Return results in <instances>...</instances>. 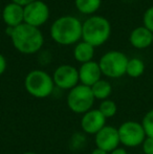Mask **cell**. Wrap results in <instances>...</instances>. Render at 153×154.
I'll return each mask as SVG.
<instances>
[{"label":"cell","mask_w":153,"mask_h":154,"mask_svg":"<svg viewBox=\"0 0 153 154\" xmlns=\"http://www.w3.org/2000/svg\"><path fill=\"white\" fill-rule=\"evenodd\" d=\"M11 39L15 48L24 55L37 53L44 42V38L40 29L26 23H22L15 27Z\"/></svg>","instance_id":"1"},{"label":"cell","mask_w":153,"mask_h":154,"mask_svg":"<svg viewBox=\"0 0 153 154\" xmlns=\"http://www.w3.org/2000/svg\"><path fill=\"white\" fill-rule=\"evenodd\" d=\"M82 27L83 23L76 17L63 16L51 24L50 36L58 44H75L82 38Z\"/></svg>","instance_id":"2"},{"label":"cell","mask_w":153,"mask_h":154,"mask_svg":"<svg viewBox=\"0 0 153 154\" xmlns=\"http://www.w3.org/2000/svg\"><path fill=\"white\" fill-rule=\"evenodd\" d=\"M111 34L110 22L102 16H91L83 22L82 38L93 47L101 46L109 39Z\"/></svg>","instance_id":"3"},{"label":"cell","mask_w":153,"mask_h":154,"mask_svg":"<svg viewBox=\"0 0 153 154\" xmlns=\"http://www.w3.org/2000/svg\"><path fill=\"white\" fill-rule=\"evenodd\" d=\"M24 87L32 97L37 99H45L53 93L55 83L53 77H50L46 71L35 69L26 75Z\"/></svg>","instance_id":"4"},{"label":"cell","mask_w":153,"mask_h":154,"mask_svg":"<svg viewBox=\"0 0 153 154\" xmlns=\"http://www.w3.org/2000/svg\"><path fill=\"white\" fill-rule=\"evenodd\" d=\"M128 61L129 59L124 53L111 51L102 56L99 65H100L102 75L111 79H118L126 75Z\"/></svg>","instance_id":"5"},{"label":"cell","mask_w":153,"mask_h":154,"mask_svg":"<svg viewBox=\"0 0 153 154\" xmlns=\"http://www.w3.org/2000/svg\"><path fill=\"white\" fill-rule=\"evenodd\" d=\"M94 97L91 88L79 84L67 94V106L72 112L77 114H84L91 110L94 103Z\"/></svg>","instance_id":"6"},{"label":"cell","mask_w":153,"mask_h":154,"mask_svg":"<svg viewBox=\"0 0 153 154\" xmlns=\"http://www.w3.org/2000/svg\"><path fill=\"white\" fill-rule=\"evenodd\" d=\"M120 142L127 148H135L142 146L145 138L147 137L142 123L135 121L124 122L118 128Z\"/></svg>","instance_id":"7"},{"label":"cell","mask_w":153,"mask_h":154,"mask_svg":"<svg viewBox=\"0 0 153 154\" xmlns=\"http://www.w3.org/2000/svg\"><path fill=\"white\" fill-rule=\"evenodd\" d=\"M55 86L64 90H72L79 85V70L72 65H60L53 75Z\"/></svg>","instance_id":"8"},{"label":"cell","mask_w":153,"mask_h":154,"mask_svg":"<svg viewBox=\"0 0 153 154\" xmlns=\"http://www.w3.org/2000/svg\"><path fill=\"white\" fill-rule=\"evenodd\" d=\"M49 18V8L45 2L36 0L24 8V23L38 27L43 25Z\"/></svg>","instance_id":"9"},{"label":"cell","mask_w":153,"mask_h":154,"mask_svg":"<svg viewBox=\"0 0 153 154\" xmlns=\"http://www.w3.org/2000/svg\"><path fill=\"white\" fill-rule=\"evenodd\" d=\"M94 143L96 148L110 153L121 144L118 128L106 125L94 135Z\"/></svg>","instance_id":"10"},{"label":"cell","mask_w":153,"mask_h":154,"mask_svg":"<svg viewBox=\"0 0 153 154\" xmlns=\"http://www.w3.org/2000/svg\"><path fill=\"white\" fill-rule=\"evenodd\" d=\"M106 126V119L99 109H91L83 114L81 119V128L85 133L96 135Z\"/></svg>","instance_id":"11"},{"label":"cell","mask_w":153,"mask_h":154,"mask_svg":"<svg viewBox=\"0 0 153 154\" xmlns=\"http://www.w3.org/2000/svg\"><path fill=\"white\" fill-rule=\"evenodd\" d=\"M102 71L98 62L90 61L81 65L79 69V79L82 85L91 87L101 80Z\"/></svg>","instance_id":"12"},{"label":"cell","mask_w":153,"mask_h":154,"mask_svg":"<svg viewBox=\"0 0 153 154\" xmlns=\"http://www.w3.org/2000/svg\"><path fill=\"white\" fill-rule=\"evenodd\" d=\"M1 16L6 26L17 27L24 23V8L11 2L4 6Z\"/></svg>","instance_id":"13"},{"label":"cell","mask_w":153,"mask_h":154,"mask_svg":"<svg viewBox=\"0 0 153 154\" xmlns=\"http://www.w3.org/2000/svg\"><path fill=\"white\" fill-rule=\"evenodd\" d=\"M152 36L153 32L146 29L145 26H139L131 32L129 41L134 48L145 49L152 45Z\"/></svg>","instance_id":"14"},{"label":"cell","mask_w":153,"mask_h":154,"mask_svg":"<svg viewBox=\"0 0 153 154\" xmlns=\"http://www.w3.org/2000/svg\"><path fill=\"white\" fill-rule=\"evenodd\" d=\"M94 55V47L90 45L89 43L82 41V42L78 43L74 49V57L78 62L82 63H87L92 61V58Z\"/></svg>","instance_id":"15"},{"label":"cell","mask_w":153,"mask_h":154,"mask_svg":"<svg viewBox=\"0 0 153 154\" xmlns=\"http://www.w3.org/2000/svg\"><path fill=\"white\" fill-rule=\"evenodd\" d=\"M91 91L93 93V97L96 100H101V101H104L107 100L110 97L111 92H112V86L106 80H102L96 82L94 85H92Z\"/></svg>","instance_id":"16"},{"label":"cell","mask_w":153,"mask_h":154,"mask_svg":"<svg viewBox=\"0 0 153 154\" xmlns=\"http://www.w3.org/2000/svg\"><path fill=\"white\" fill-rule=\"evenodd\" d=\"M102 0H75L78 11L82 14H93L100 8Z\"/></svg>","instance_id":"17"},{"label":"cell","mask_w":153,"mask_h":154,"mask_svg":"<svg viewBox=\"0 0 153 154\" xmlns=\"http://www.w3.org/2000/svg\"><path fill=\"white\" fill-rule=\"evenodd\" d=\"M145 71V63L139 58H133L128 61L126 75L130 78H139Z\"/></svg>","instance_id":"18"},{"label":"cell","mask_w":153,"mask_h":154,"mask_svg":"<svg viewBox=\"0 0 153 154\" xmlns=\"http://www.w3.org/2000/svg\"><path fill=\"white\" fill-rule=\"evenodd\" d=\"M99 110L107 120V119L113 118L115 116L118 112V106L112 100L107 99L101 102L100 106H99Z\"/></svg>","instance_id":"19"},{"label":"cell","mask_w":153,"mask_h":154,"mask_svg":"<svg viewBox=\"0 0 153 154\" xmlns=\"http://www.w3.org/2000/svg\"><path fill=\"white\" fill-rule=\"evenodd\" d=\"M142 126L145 130L146 136L153 137V109L149 110L142 120Z\"/></svg>","instance_id":"20"},{"label":"cell","mask_w":153,"mask_h":154,"mask_svg":"<svg viewBox=\"0 0 153 154\" xmlns=\"http://www.w3.org/2000/svg\"><path fill=\"white\" fill-rule=\"evenodd\" d=\"M143 23L146 29H148L150 32H153V5L150 6L145 12L143 16Z\"/></svg>","instance_id":"21"},{"label":"cell","mask_w":153,"mask_h":154,"mask_svg":"<svg viewBox=\"0 0 153 154\" xmlns=\"http://www.w3.org/2000/svg\"><path fill=\"white\" fill-rule=\"evenodd\" d=\"M144 154H153V137H146L142 144Z\"/></svg>","instance_id":"22"},{"label":"cell","mask_w":153,"mask_h":154,"mask_svg":"<svg viewBox=\"0 0 153 154\" xmlns=\"http://www.w3.org/2000/svg\"><path fill=\"white\" fill-rule=\"evenodd\" d=\"M6 69V60L3 55L0 54V75H3Z\"/></svg>","instance_id":"23"},{"label":"cell","mask_w":153,"mask_h":154,"mask_svg":"<svg viewBox=\"0 0 153 154\" xmlns=\"http://www.w3.org/2000/svg\"><path fill=\"white\" fill-rule=\"evenodd\" d=\"M34 1H36V0H12V2L22 6V8H25V6L29 5V4L33 3Z\"/></svg>","instance_id":"24"},{"label":"cell","mask_w":153,"mask_h":154,"mask_svg":"<svg viewBox=\"0 0 153 154\" xmlns=\"http://www.w3.org/2000/svg\"><path fill=\"white\" fill-rule=\"evenodd\" d=\"M109 154H128L125 148H121V147H118L116 149H115L113 151H111Z\"/></svg>","instance_id":"25"},{"label":"cell","mask_w":153,"mask_h":154,"mask_svg":"<svg viewBox=\"0 0 153 154\" xmlns=\"http://www.w3.org/2000/svg\"><path fill=\"white\" fill-rule=\"evenodd\" d=\"M91 154H109L108 152H106V151L102 150V149H99V148H96L92 150Z\"/></svg>","instance_id":"26"},{"label":"cell","mask_w":153,"mask_h":154,"mask_svg":"<svg viewBox=\"0 0 153 154\" xmlns=\"http://www.w3.org/2000/svg\"><path fill=\"white\" fill-rule=\"evenodd\" d=\"M14 29H15V27L6 26V29H5V34L8 35V36L12 37V36H13V32H14Z\"/></svg>","instance_id":"27"},{"label":"cell","mask_w":153,"mask_h":154,"mask_svg":"<svg viewBox=\"0 0 153 154\" xmlns=\"http://www.w3.org/2000/svg\"><path fill=\"white\" fill-rule=\"evenodd\" d=\"M22 154H38V153H36V152H31V151H29V152H24V153H22Z\"/></svg>","instance_id":"28"},{"label":"cell","mask_w":153,"mask_h":154,"mask_svg":"<svg viewBox=\"0 0 153 154\" xmlns=\"http://www.w3.org/2000/svg\"><path fill=\"white\" fill-rule=\"evenodd\" d=\"M152 45H153V36H152Z\"/></svg>","instance_id":"29"},{"label":"cell","mask_w":153,"mask_h":154,"mask_svg":"<svg viewBox=\"0 0 153 154\" xmlns=\"http://www.w3.org/2000/svg\"><path fill=\"white\" fill-rule=\"evenodd\" d=\"M1 15H2V14H1V12H0V17H1Z\"/></svg>","instance_id":"30"}]
</instances>
